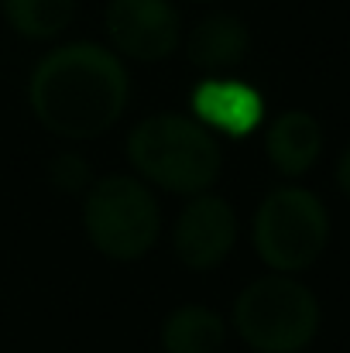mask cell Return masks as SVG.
Segmentation results:
<instances>
[{"label": "cell", "mask_w": 350, "mask_h": 353, "mask_svg": "<svg viewBox=\"0 0 350 353\" xmlns=\"http://www.w3.org/2000/svg\"><path fill=\"white\" fill-rule=\"evenodd\" d=\"M175 257L189 271H210L227 261L237 243V213L224 196L200 192L175 220Z\"/></svg>", "instance_id": "obj_7"}, {"label": "cell", "mask_w": 350, "mask_h": 353, "mask_svg": "<svg viewBox=\"0 0 350 353\" xmlns=\"http://www.w3.org/2000/svg\"><path fill=\"white\" fill-rule=\"evenodd\" d=\"M193 117L206 130L227 134V137H247L257 130L264 117V100L251 83L210 76L193 90Z\"/></svg>", "instance_id": "obj_8"}, {"label": "cell", "mask_w": 350, "mask_h": 353, "mask_svg": "<svg viewBox=\"0 0 350 353\" xmlns=\"http://www.w3.org/2000/svg\"><path fill=\"white\" fill-rule=\"evenodd\" d=\"M264 151H268V161L275 165L278 175L299 179L323 154V127L306 110H285L268 123Z\"/></svg>", "instance_id": "obj_9"}, {"label": "cell", "mask_w": 350, "mask_h": 353, "mask_svg": "<svg viewBox=\"0 0 350 353\" xmlns=\"http://www.w3.org/2000/svg\"><path fill=\"white\" fill-rule=\"evenodd\" d=\"M104 28L117 55L134 62H162L182 45V17L172 0H110Z\"/></svg>", "instance_id": "obj_6"}, {"label": "cell", "mask_w": 350, "mask_h": 353, "mask_svg": "<svg viewBox=\"0 0 350 353\" xmlns=\"http://www.w3.org/2000/svg\"><path fill=\"white\" fill-rule=\"evenodd\" d=\"M247 52H251V31L237 14H227V10L200 17L186 38V55L203 72L237 69L247 59Z\"/></svg>", "instance_id": "obj_10"}, {"label": "cell", "mask_w": 350, "mask_h": 353, "mask_svg": "<svg viewBox=\"0 0 350 353\" xmlns=\"http://www.w3.org/2000/svg\"><path fill=\"white\" fill-rule=\"evenodd\" d=\"M227 340V323L206 305H182L162 323L165 353H217Z\"/></svg>", "instance_id": "obj_11"}, {"label": "cell", "mask_w": 350, "mask_h": 353, "mask_svg": "<svg viewBox=\"0 0 350 353\" xmlns=\"http://www.w3.org/2000/svg\"><path fill=\"white\" fill-rule=\"evenodd\" d=\"M130 79L120 55L97 41H69L41 55L28 79V103L38 123L59 137L90 141L127 110Z\"/></svg>", "instance_id": "obj_1"}, {"label": "cell", "mask_w": 350, "mask_h": 353, "mask_svg": "<svg viewBox=\"0 0 350 353\" xmlns=\"http://www.w3.org/2000/svg\"><path fill=\"white\" fill-rule=\"evenodd\" d=\"M127 161L144 182L179 196L210 192L224 168L213 130L182 114H155L141 120L127 137Z\"/></svg>", "instance_id": "obj_2"}, {"label": "cell", "mask_w": 350, "mask_h": 353, "mask_svg": "<svg viewBox=\"0 0 350 353\" xmlns=\"http://www.w3.org/2000/svg\"><path fill=\"white\" fill-rule=\"evenodd\" d=\"M0 7L14 34L28 41H52L76 21L79 0H0Z\"/></svg>", "instance_id": "obj_12"}, {"label": "cell", "mask_w": 350, "mask_h": 353, "mask_svg": "<svg viewBox=\"0 0 350 353\" xmlns=\"http://www.w3.org/2000/svg\"><path fill=\"white\" fill-rule=\"evenodd\" d=\"M254 250L278 274H299L320 261L330 240L323 199L302 185L271 189L254 213Z\"/></svg>", "instance_id": "obj_4"}, {"label": "cell", "mask_w": 350, "mask_h": 353, "mask_svg": "<svg viewBox=\"0 0 350 353\" xmlns=\"http://www.w3.org/2000/svg\"><path fill=\"white\" fill-rule=\"evenodd\" d=\"M83 227L90 243L110 261L144 257L162 234L155 192L134 175H107L90 182L83 199Z\"/></svg>", "instance_id": "obj_5"}, {"label": "cell", "mask_w": 350, "mask_h": 353, "mask_svg": "<svg viewBox=\"0 0 350 353\" xmlns=\"http://www.w3.org/2000/svg\"><path fill=\"white\" fill-rule=\"evenodd\" d=\"M196 3H217V0H196Z\"/></svg>", "instance_id": "obj_15"}, {"label": "cell", "mask_w": 350, "mask_h": 353, "mask_svg": "<svg viewBox=\"0 0 350 353\" xmlns=\"http://www.w3.org/2000/svg\"><path fill=\"white\" fill-rule=\"evenodd\" d=\"M337 185H340V192L350 199V144L344 148V154L337 158Z\"/></svg>", "instance_id": "obj_14"}, {"label": "cell", "mask_w": 350, "mask_h": 353, "mask_svg": "<svg viewBox=\"0 0 350 353\" xmlns=\"http://www.w3.org/2000/svg\"><path fill=\"white\" fill-rule=\"evenodd\" d=\"M52 179L62 185V189H83L86 185V179H90V172H86V165L83 161H76V154H59V161L52 165Z\"/></svg>", "instance_id": "obj_13"}, {"label": "cell", "mask_w": 350, "mask_h": 353, "mask_svg": "<svg viewBox=\"0 0 350 353\" xmlns=\"http://www.w3.org/2000/svg\"><path fill=\"white\" fill-rule=\"evenodd\" d=\"M233 330L254 353H302L320 333V302L292 274H264L233 302Z\"/></svg>", "instance_id": "obj_3"}]
</instances>
